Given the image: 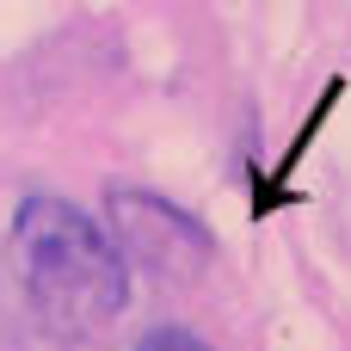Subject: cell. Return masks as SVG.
<instances>
[{
  "mask_svg": "<svg viewBox=\"0 0 351 351\" xmlns=\"http://www.w3.org/2000/svg\"><path fill=\"white\" fill-rule=\"evenodd\" d=\"M12 278L37 327L56 339L105 333L130 302V265L105 228L56 191H31L12 210Z\"/></svg>",
  "mask_w": 351,
  "mask_h": 351,
  "instance_id": "cell-1",
  "label": "cell"
},
{
  "mask_svg": "<svg viewBox=\"0 0 351 351\" xmlns=\"http://www.w3.org/2000/svg\"><path fill=\"white\" fill-rule=\"evenodd\" d=\"M105 241L130 271H148L160 284H191L216 259V234L185 204L148 191V185H111L105 191Z\"/></svg>",
  "mask_w": 351,
  "mask_h": 351,
  "instance_id": "cell-2",
  "label": "cell"
},
{
  "mask_svg": "<svg viewBox=\"0 0 351 351\" xmlns=\"http://www.w3.org/2000/svg\"><path fill=\"white\" fill-rule=\"evenodd\" d=\"M130 351H210V339L173 321V327H154V333H142V339H136Z\"/></svg>",
  "mask_w": 351,
  "mask_h": 351,
  "instance_id": "cell-3",
  "label": "cell"
}]
</instances>
